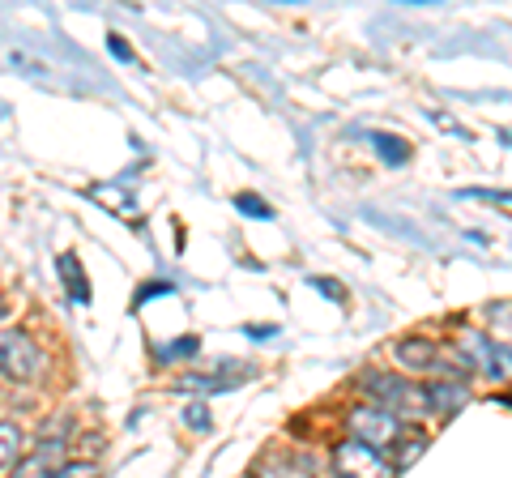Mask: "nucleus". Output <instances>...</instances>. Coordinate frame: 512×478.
I'll return each mask as SVG.
<instances>
[{
	"label": "nucleus",
	"instance_id": "nucleus-1",
	"mask_svg": "<svg viewBox=\"0 0 512 478\" xmlns=\"http://www.w3.org/2000/svg\"><path fill=\"white\" fill-rule=\"evenodd\" d=\"M359 389L367 393V406H380L397 414V419H419V414H427V393L423 385H414V380H402V376H389V372H367L359 380Z\"/></svg>",
	"mask_w": 512,
	"mask_h": 478
},
{
	"label": "nucleus",
	"instance_id": "nucleus-2",
	"mask_svg": "<svg viewBox=\"0 0 512 478\" xmlns=\"http://www.w3.org/2000/svg\"><path fill=\"white\" fill-rule=\"evenodd\" d=\"M346 432L350 440H359L367 444V449H393V440L406 432L402 419L389 410H380V406H355V410H346Z\"/></svg>",
	"mask_w": 512,
	"mask_h": 478
},
{
	"label": "nucleus",
	"instance_id": "nucleus-3",
	"mask_svg": "<svg viewBox=\"0 0 512 478\" xmlns=\"http://www.w3.org/2000/svg\"><path fill=\"white\" fill-rule=\"evenodd\" d=\"M329 470L338 478H397L393 466H389V457L367 449V444H359V440H350V436L342 444H333Z\"/></svg>",
	"mask_w": 512,
	"mask_h": 478
},
{
	"label": "nucleus",
	"instance_id": "nucleus-4",
	"mask_svg": "<svg viewBox=\"0 0 512 478\" xmlns=\"http://www.w3.org/2000/svg\"><path fill=\"white\" fill-rule=\"evenodd\" d=\"M0 372L9 380H18V385H30L43 372V350L22 329H5L0 333Z\"/></svg>",
	"mask_w": 512,
	"mask_h": 478
},
{
	"label": "nucleus",
	"instance_id": "nucleus-5",
	"mask_svg": "<svg viewBox=\"0 0 512 478\" xmlns=\"http://www.w3.org/2000/svg\"><path fill=\"white\" fill-rule=\"evenodd\" d=\"M60 466H64V444L60 440H43L39 449L22 453L13 461L9 478H60Z\"/></svg>",
	"mask_w": 512,
	"mask_h": 478
},
{
	"label": "nucleus",
	"instance_id": "nucleus-6",
	"mask_svg": "<svg viewBox=\"0 0 512 478\" xmlns=\"http://www.w3.org/2000/svg\"><path fill=\"white\" fill-rule=\"evenodd\" d=\"M423 393H427V410L431 414H457L461 406L470 402L466 380H431V385H423Z\"/></svg>",
	"mask_w": 512,
	"mask_h": 478
},
{
	"label": "nucleus",
	"instance_id": "nucleus-7",
	"mask_svg": "<svg viewBox=\"0 0 512 478\" xmlns=\"http://www.w3.org/2000/svg\"><path fill=\"white\" fill-rule=\"evenodd\" d=\"M436 355H440V346L427 342V338H402L397 342V363H402L406 372H436Z\"/></svg>",
	"mask_w": 512,
	"mask_h": 478
},
{
	"label": "nucleus",
	"instance_id": "nucleus-8",
	"mask_svg": "<svg viewBox=\"0 0 512 478\" xmlns=\"http://www.w3.org/2000/svg\"><path fill=\"white\" fill-rule=\"evenodd\" d=\"M252 478H316V474H312V461L308 457L278 453V457H265L261 466L252 470Z\"/></svg>",
	"mask_w": 512,
	"mask_h": 478
},
{
	"label": "nucleus",
	"instance_id": "nucleus-9",
	"mask_svg": "<svg viewBox=\"0 0 512 478\" xmlns=\"http://www.w3.org/2000/svg\"><path fill=\"white\" fill-rule=\"evenodd\" d=\"M423 449H427V436H419V432H402L393 440V457H389V466H393V474H402V470H410L414 461L423 457Z\"/></svg>",
	"mask_w": 512,
	"mask_h": 478
},
{
	"label": "nucleus",
	"instance_id": "nucleus-10",
	"mask_svg": "<svg viewBox=\"0 0 512 478\" xmlns=\"http://www.w3.org/2000/svg\"><path fill=\"white\" fill-rule=\"evenodd\" d=\"M487 325H491L487 338L512 355V304H491L487 308Z\"/></svg>",
	"mask_w": 512,
	"mask_h": 478
},
{
	"label": "nucleus",
	"instance_id": "nucleus-11",
	"mask_svg": "<svg viewBox=\"0 0 512 478\" xmlns=\"http://www.w3.org/2000/svg\"><path fill=\"white\" fill-rule=\"evenodd\" d=\"M22 444H26V432L18 423H9V419H0V470L13 466V461L22 457Z\"/></svg>",
	"mask_w": 512,
	"mask_h": 478
},
{
	"label": "nucleus",
	"instance_id": "nucleus-12",
	"mask_svg": "<svg viewBox=\"0 0 512 478\" xmlns=\"http://www.w3.org/2000/svg\"><path fill=\"white\" fill-rule=\"evenodd\" d=\"M372 146H376V154L384 158V163H410V146L402 137H393V133H372Z\"/></svg>",
	"mask_w": 512,
	"mask_h": 478
},
{
	"label": "nucleus",
	"instance_id": "nucleus-13",
	"mask_svg": "<svg viewBox=\"0 0 512 478\" xmlns=\"http://www.w3.org/2000/svg\"><path fill=\"white\" fill-rule=\"evenodd\" d=\"M60 269H64V286H69V295L77 299V304H90V286L82 282V269H77L73 252H64V257H60Z\"/></svg>",
	"mask_w": 512,
	"mask_h": 478
},
{
	"label": "nucleus",
	"instance_id": "nucleus-14",
	"mask_svg": "<svg viewBox=\"0 0 512 478\" xmlns=\"http://www.w3.org/2000/svg\"><path fill=\"white\" fill-rule=\"evenodd\" d=\"M158 363H171V359H184V355H197V338H180V342H167L163 350H154Z\"/></svg>",
	"mask_w": 512,
	"mask_h": 478
},
{
	"label": "nucleus",
	"instance_id": "nucleus-15",
	"mask_svg": "<svg viewBox=\"0 0 512 478\" xmlns=\"http://www.w3.org/2000/svg\"><path fill=\"white\" fill-rule=\"evenodd\" d=\"M60 478H103V470H99V461H64Z\"/></svg>",
	"mask_w": 512,
	"mask_h": 478
},
{
	"label": "nucleus",
	"instance_id": "nucleus-16",
	"mask_svg": "<svg viewBox=\"0 0 512 478\" xmlns=\"http://www.w3.org/2000/svg\"><path fill=\"white\" fill-rule=\"evenodd\" d=\"M235 205H239V210H244L248 218H274V210H269V205H265L261 197H252V193H239V197H235Z\"/></svg>",
	"mask_w": 512,
	"mask_h": 478
},
{
	"label": "nucleus",
	"instance_id": "nucleus-17",
	"mask_svg": "<svg viewBox=\"0 0 512 478\" xmlns=\"http://www.w3.org/2000/svg\"><path fill=\"white\" fill-rule=\"evenodd\" d=\"M111 56H120V60H133V47H128L120 35H111Z\"/></svg>",
	"mask_w": 512,
	"mask_h": 478
}]
</instances>
